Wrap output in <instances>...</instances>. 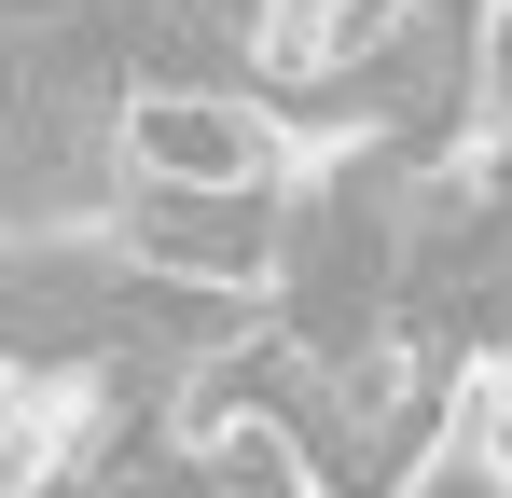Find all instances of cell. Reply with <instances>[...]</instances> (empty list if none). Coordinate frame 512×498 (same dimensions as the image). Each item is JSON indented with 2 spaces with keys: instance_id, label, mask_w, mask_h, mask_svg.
<instances>
[{
  "instance_id": "6da1fadb",
  "label": "cell",
  "mask_w": 512,
  "mask_h": 498,
  "mask_svg": "<svg viewBox=\"0 0 512 498\" xmlns=\"http://www.w3.org/2000/svg\"><path fill=\"white\" fill-rule=\"evenodd\" d=\"M125 166L139 180H291V125L236 83H139L125 97Z\"/></svg>"
},
{
  "instance_id": "277c9868",
  "label": "cell",
  "mask_w": 512,
  "mask_h": 498,
  "mask_svg": "<svg viewBox=\"0 0 512 498\" xmlns=\"http://www.w3.org/2000/svg\"><path fill=\"white\" fill-rule=\"evenodd\" d=\"M208 14H250V0H208Z\"/></svg>"
},
{
  "instance_id": "3957f363",
  "label": "cell",
  "mask_w": 512,
  "mask_h": 498,
  "mask_svg": "<svg viewBox=\"0 0 512 498\" xmlns=\"http://www.w3.org/2000/svg\"><path fill=\"white\" fill-rule=\"evenodd\" d=\"M485 111H512V0H499V28H485Z\"/></svg>"
},
{
  "instance_id": "7a4b0ae2",
  "label": "cell",
  "mask_w": 512,
  "mask_h": 498,
  "mask_svg": "<svg viewBox=\"0 0 512 498\" xmlns=\"http://www.w3.org/2000/svg\"><path fill=\"white\" fill-rule=\"evenodd\" d=\"M429 0H250L236 28H250V70L277 97H346L360 70H388L402 42H416Z\"/></svg>"
}]
</instances>
